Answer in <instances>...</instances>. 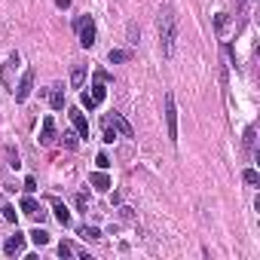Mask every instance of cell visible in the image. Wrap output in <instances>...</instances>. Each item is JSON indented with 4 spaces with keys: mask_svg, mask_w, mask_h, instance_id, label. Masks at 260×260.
Segmentation results:
<instances>
[{
    "mask_svg": "<svg viewBox=\"0 0 260 260\" xmlns=\"http://www.w3.org/2000/svg\"><path fill=\"white\" fill-rule=\"evenodd\" d=\"M156 31H159L162 55H166V58H172V55H175V40H178V19H175V10H172V7H162V10H159Z\"/></svg>",
    "mask_w": 260,
    "mask_h": 260,
    "instance_id": "6da1fadb",
    "label": "cell"
},
{
    "mask_svg": "<svg viewBox=\"0 0 260 260\" xmlns=\"http://www.w3.org/2000/svg\"><path fill=\"white\" fill-rule=\"evenodd\" d=\"M74 28H77V37H80V46H86V49H92L95 46V22H92V16H80L77 22H74Z\"/></svg>",
    "mask_w": 260,
    "mask_h": 260,
    "instance_id": "7a4b0ae2",
    "label": "cell"
},
{
    "mask_svg": "<svg viewBox=\"0 0 260 260\" xmlns=\"http://www.w3.org/2000/svg\"><path fill=\"white\" fill-rule=\"evenodd\" d=\"M166 125H169V141H178V107H175V95H166Z\"/></svg>",
    "mask_w": 260,
    "mask_h": 260,
    "instance_id": "3957f363",
    "label": "cell"
},
{
    "mask_svg": "<svg viewBox=\"0 0 260 260\" xmlns=\"http://www.w3.org/2000/svg\"><path fill=\"white\" fill-rule=\"evenodd\" d=\"M31 86H34V68H28V71L22 74L19 86H16V101H19V104H22V101H28V95H31Z\"/></svg>",
    "mask_w": 260,
    "mask_h": 260,
    "instance_id": "277c9868",
    "label": "cell"
},
{
    "mask_svg": "<svg viewBox=\"0 0 260 260\" xmlns=\"http://www.w3.org/2000/svg\"><path fill=\"white\" fill-rule=\"evenodd\" d=\"M71 122H74V128H77L80 138H89V119H86V113L80 107H71Z\"/></svg>",
    "mask_w": 260,
    "mask_h": 260,
    "instance_id": "5b68a950",
    "label": "cell"
},
{
    "mask_svg": "<svg viewBox=\"0 0 260 260\" xmlns=\"http://www.w3.org/2000/svg\"><path fill=\"white\" fill-rule=\"evenodd\" d=\"M43 147H49V144H55V122H52V116H46L43 119V125H40V138H37Z\"/></svg>",
    "mask_w": 260,
    "mask_h": 260,
    "instance_id": "8992f818",
    "label": "cell"
},
{
    "mask_svg": "<svg viewBox=\"0 0 260 260\" xmlns=\"http://www.w3.org/2000/svg\"><path fill=\"white\" fill-rule=\"evenodd\" d=\"M4 251H7L10 257H16V254H22V251H25V236H22V233H16V236H10V239H7V245H4Z\"/></svg>",
    "mask_w": 260,
    "mask_h": 260,
    "instance_id": "52a82bcc",
    "label": "cell"
},
{
    "mask_svg": "<svg viewBox=\"0 0 260 260\" xmlns=\"http://www.w3.org/2000/svg\"><path fill=\"white\" fill-rule=\"evenodd\" d=\"M107 119H110V125L116 128V132H119L122 138H135V132H132V125H128V122H125V119H122L119 113H113V116H107Z\"/></svg>",
    "mask_w": 260,
    "mask_h": 260,
    "instance_id": "ba28073f",
    "label": "cell"
},
{
    "mask_svg": "<svg viewBox=\"0 0 260 260\" xmlns=\"http://www.w3.org/2000/svg\"><path fill=\"white\" fill-rule=\"evenodd\" d=\"M49 202H52V211H55V220H58V223H64V226H68V223H71V211H68V208H64V202H61V199H55V196H52V199H49Z\"/></svg>",
    "mask_w": 260,
    "mask_h": 260,
    "instance_id": "9c48e42d",
    "label": "cell"
},
{
    "mask_svg": "<svg viewBox=\"0 0 260 260\" xmlns=\"http://www.w3.org/2000/svg\"><path fill=\"white\" fill-rule=\"evenodd\" d=\"M89 181H92V187H95V190H101V193H104V190H110V178H107V172H104V169L92 172V178H89Z\"/></svg>",
    "mask_w": 260,
    "mask_h": 260,
    "instance_id": "30bf717a",
    "label": "cell"
},
{
    "mask_svg": "<svg viewBox=\"0 0 260 260\" xmlns=\"http://www.w3.org/2000/svg\"><path fill=\"white\" fill-rule=\"evenodd\" d=\"M83 83H86V64H74V71H71V86H74V89H83Z\"/></svg>",
    "mask_w": 260,
    "mask_h": 260,
    "instance_id": "8fae6325",
    "label": "cell"
},
{
    "mask_svg": "<svg viewBox=\"0 0 260 260\" xmlns=\"http://www.w3.org/2000/svg\"><path fill=\"white\" fill-rule=\"evenodd\" d=\"M107 98V86H104V80L101 77H95V83H92V101L95 104H101Z\"/></svg>",
    "mask_w": 260,
    "mask_h": 260,
    "instance_id": "7c38bea8",
    "label": "cell"
},
{
    "mask_svg": "<svg viewBox=\"0 0 260 260\" xmlns=\"http://www.w3.org/2000/svg\"><path fill=\"white\" fill-rule=\"evenodd\" d=\"M49 101H52V107H55V110H61V107H64V92H61V83H55V86L49 89Z\"/></svg>",
    "mask_w": 260,
    "mask_h": 260,
    "instance_id": "4fadbf2b",
    "label": "cell"
},
{
    "mask_svg": "<svg viewBox=\"0 0 260 260\" xmlns=\"http://www.w3.org/2000/svg\"><path fill=\"white\" fill-rule=\"evenodd\" d=\"M22 211H25V214H31V217H43V211H40L37 199H31V196H25V199H22Z\"/></svg>",
    "mask_w": 260,
    "mask_h": 260,
    "instance_id": "5bb4252c",
    "label": "cell"
},
{
    "mask_svg": "<svg viewBox=\"0 0 260 260\" xmlns=\"http://www.w3.org/2000/svg\"><path fill=\"white\" fill-rule=\"evenodd\" d=\"M77 236H83L86 242H98V239H101V230H98V226H80Z\"/></svg>",
    "mask_w": 260,
    "mask_h": 260,
    "instance_id": "9a60e30c",
    "label": "cell"
},
{
    "mask_svg": "<svg viewBox=\"0 0 260 260\" xmlns=\"http://www.w3.org/2000/svg\"><path fill=\"white\" fill-rule=\"evenodd\" d=\"M110 64H119V61H128V58H132V52H128V49H110Z\"/></svg>",
    "mask_w": 260,
    "mask_h": 260,
    "instance_id": "2e32d148",
    "label": "cell"
},
{
    "mask_svg": "<svg viewBox=\"0 0 260 260\" xmlns=\"http://www.w3.org/2000/svg\"><path fill=\"white\" fill-rule=\"evenodd\" d=\"M61 144H64L68 150H77V144H80V135H77V132H64V135H61Z\"/></svg>",
    "mask_w": 260,
    "mask_h": 260,
    "instance_id": "e0dca14e",
    "label": "cell"
},
{
    "mask_svg": "<svg viewBox=\"0 0 260 260\" xmlns=\"http://www.w3.org/2000/svg\"><path fill=\"white\" fill-rule=\"evenodd\" d=\"M116 138H119V132L110 125V119H104V141H107V144H113Z\"/></svg>",
    "mask_w": 260,
    "mask_h": 260,
    "instance_id": "ac0fdd59",
    "label": "cell"
},
{
    "mask_svg": "<svg viewBox=\"0 0 260 260\" xmlns=\"http://www.w3.org/2000/svg\"><path fill=\"white\" fill-rule=\"evenodd\" d=\"M31 242H34V245H49V233H46V230H34V233H31Z\"/></svg>",
    "mask_w": 260,
    "mask_h": 260,
    "instance_id": "d6986e66",
    "label": "cell"
},
{
    "mask_svg": "<svg viewBox=\"0 0 260 260\" xmlns=\"http://www.w3.org/2000/svg\"><path fill=\"white\" fill-rule=\"evenodd\" d=\"M242 178H245V184H260V175H257L254 169H245V172H242Z\"/></svg>",
    "mask_w": 260,
    "mask_h": 260,
    "instance_id": "ffe728a7",
    "label": "cell"
},
{
    "mask_svg": "<svg viewBox=\"0 0 260 260\" xmlns=\"http://www.w3.org/2000/svg\"><path fill=\"white\" fill-rule=\"evenodd\" d=\"M71 254H74V245L71 242H61L58 245V257H71Z\"/></svg>",
    "mask_w": 260,
    "mask_h": 260,
    "instance_id": "44dd1931",
    "label": "cell"
},
{
    "mask_svg": "<svg viewBox=\"0 0 260 260\" xmlns=\"http://www.w3.org/2000/svg\"><path fill=\"white\" fill-rule=\"evenodd\" d=\"M95 162H98V169H110V159H107V153H98V156H95Z\"/></svg>",
    "mask_w": 260,
    "mask_h": 260,
    "instance_id": "7402d4cb",
    "label": "cell"
},
{
    "mask_svg": "<svg viewBox=\"0 0 260 260\" xmlns=\"http://www.w3.org/2000/svg\"><path fill=\"white\" fill-rule=\"evenodd\" d=\"M138 37H141L138 28H135V25H128V43H138Z\"/></svg>",
    "mask_w": 260,
    "mask_h": 260,
    "instance_id": "603a6c76",
    "label": "cell"
},
{
    "mask_svg": "<svg viewBox=\"0 0 260 260\" xmlns=\"http://www.w3.org/2000/svg\"><path fill=\"white\" fill-rule=\"evenodd\" d=\"M4 217H7V220H13V223H16V208H13V205H4Z\"/></svg>",
    "mask_w": 260,
    "mask_h": 260,
    "instance_id": "cb8c5ba5",
    "label": "cell"
},
{
    "mask_svg": "<svg viewBox=\"0 0 260 260\" xmlns=\"http://www.w3.org/2000/svg\"><path fill=\"white\" fill-rule=\"evenodd\" d=\"M80 101H83V107H89V110L95 107V101H92V95H89V92H83V98H80Z\"/></svg>",
    "mask_w": 260,
    "mask_h": 260,
    "instance_id": "d4e9b609",
    "label": "cell"
},
{
    "mask_svg": "<svg viewBox=\"0 0 260 260\" xmlns=\"http://www.w3.org/2000/svg\"><path fill=\"white\" fill-rule=\"evenodd\" d=\"M25 190L34 193V190H37V181H34V178H25Z\"/></svg>",
    "mask_w": 260,
    "mask_h": 260,
    "instance_id": "484cf974",
    "label": "cell"
},
{
    "mask_svg": "<svg viewBox=\"0 0 260 260\" xmlns=\"http://www.w3.org/2000/svg\"><path fill=\"white\" fill-rule=\"evenodd\" d=\"M86 205H89V199H86V196H83V193H80V196H77V208H80V211H83V208H86Z\"/></svg>",
    "mask_w": 260,
    "mask_h": 260,
    "instance_id": "4316f807",
    "label": "cell"
},
{
    "mask_svg": "<svg viewBox=\"0 0 260 260\" xmlns=\"http://www.w3.org/2000/svg\"><path fill=\"white\" fill-rule=\"evenodd\" d=\"M55 4H58L61 10H68V7H71V0H55Z\"/></svg>",
    "mask_w": 260,
    "mask_h": 260,
    "instance_id": "83f0119b",
    "label": "cell"
},
{
    "mask_svg": "<svg viewBox=\"0 0 260 260\" xmlns=\"http://www.w3.org/2000/svg\"><path fill=\"white\" fill-rule=\"evenodd\" d=\"M239 4H245V0H239Z\"/></svg>",
    "mask_w": 260,
    "mask_h": 260,
    "instance_id": "f1b7e54d",
    "label": "cell"
}]
</instances>
